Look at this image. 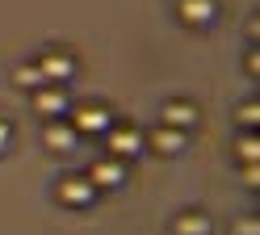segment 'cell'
Masks as SVG:
<instances>
[{"instance_id":"1","label":"cell","mask_w":260,"mask_h":235,"mask_svg":"<svg viewBox=\"0 0 260 235\" xmlns=\"http://www.w3.org/2000/svg\"><path fill=\"white\" fill-rule=\"evenodd\" d=\"M96 185L84 177V172H68V177H59L55 181V197L63 201V206H72V210H84V206H92L96 201Z\"/></svg>"},{"instance_id":"8","label":"cell","mask_w":260,"mask_h":235,"mask_svg":"<svg viewBox=\"0 0 260 235\" xmlns=\"http://www.w3.org/2000/svg\"><path fill=\"white\" fill-rule=\"evenodd\" d=\"M176 17L193 30H206L218 17V0H176Z\"/></svg>"},{"instance_id":"5","label":"cell","mask_w":260,"mask_h":235,"mask_svg":"<svg viewBox=\"0 0 260 235\" xmlns=\"http://www.w3.org/2000/svg\"><path fill=\"white\" fill-rule=\"evenodd\" d=\"M42 143H46V151H55V156H68V151H76L80 134H76V126L68 122V118H46Z\"/></svg>"},{"instance_id":"15","label":"cell","mask_w":260,"mask_h":235,"mask_svg":"<svg viewBox=\"0 0 260 235\" xmlns=\"http://www.w3.org/2000/svg\"><path fill=\"white\" fill-rule=\"evenodd\" d=\"M239 181L248 185V189H260V160H256V164H243V168H239Z\"/></svg>"},{"instance_id":"16","label":"cell","mask_w":260,"mask_h":235,"mask_svg":"<svg viewBox=\"0 0 260 235\" xmlns=\"http://www.w3.org/2000/svg\"><path fill=\"white\" fill-rule=\"evenodd\" d=\"M235 235H260V223H256V218H239V223H235Z\"/></svg>"},{"instance_id":"9","label":"cell","mask_w":260,"mask_h":235,"mask_svg":"<svg viewBox=\"0 0 260 235\" xmlns=\"http://www.w3.org/2000/svg\"><path fill=\"white\" fill-rule=\"evenodd\" d=\"M88 181L96 185V189H118V185H126V160H118V156L96 160L92 172H88Z\"/></svg>"},{"instance_id":"17","label":"cell","mask_w":260,"mask_h":235,"mask_svg":"<svg viewBox=\"0 0 260 235\" xmlns=\"http://www.w3.org/2000/svg\"><path fill=\"white\" fill-rule=\"evenodd\" d=\"M9 143H13V122L0 118V151H9Z\"/></svg>"},{"instance_id":"7","label":"cell","mask_w":260,"mask_h":235,"mask_svg":"<svg viewBox=\"0 0 260 235\" xmlns=\"http://www.w3.org/2000/svg\"><path fill=\"white\" fill-rule=\"evenodd\" d=\"M198 122H202V109L193 105V101H185V97H172V101H164V109H159V126L193 130Z\"/></svg>"},{"instance_id":"2","label":"cell","mask_w":260,"mask_h":235,"mask_svg":"<svg viewBox=\"0 0 260 235\" xmlns=\"http://www.w3.org/2000/svg\"><path fill=\"white\" fill-rule=\"evenodd\" d=\"M105 143H109V156L135 160V156H143V147H147V134H143L139 126H130V122H113L105 130Z\"/></svg>"},{"instance_id":"6","label":"cell","mask_w":260,"mask_h":235,"mask_svg":"<svg viewBox=\"0 0 260 235\" xmlns=\"http://www.w3.org/2000/svg\"><path fill=\"white\" fill-rule=\"evenodd\" d=\"M38 72L46 84H68L76 76V59H72V50H42L38 55Z\"/></svg>"},{"instance_id":"4","label":"cell","mask_w":260,"mask_h":235,"mask_svg":"<svg viewBox=\"0 0 260 235\" xmlns=\"http://www.w3.org/2000/svg\"><path fill=\"white\" fill-rule=\"evenodd\" d=\"M34 109L42 118H68L72 113V97L63 84H38L34 89Z\"/></svg>"},{"instance_id":"14","label":"cell","mask_w":260,"mask_h":235,"mask_svg":"<svg viewBox=\"0 0 260 235\" xmlns=\"http://www.w3.org/2000/svg\"><path fill=\"white\" fill-rule=\"evenodd\" d=\"M235 122H239L243 130H256V126H260V101H243V105L235 109Z\"/></svg>"},{"instance_id":"3","label":"cell","mask_w":260,"mask_h":235,"mask_svg":"<svg viewBox=\"0 0 260 235\" xmlns=\"http://www.w3.org/2000/svg\"><path fill=\"white\" fill-rule=\"evenodd\" d=\"M68 122L76 126V134H105L113 126V109L101 105V101H92V105H80Z\"/></svg>"},{"instance_id":"13","label":"cell","mask_w":260,"mask_h":235,"mask_svg":"<svg viewBox=\"0 0 260 235\" xmlns=\"http://www.w3.org/2000/svg\"><path fill=\"white\" fill-rule=\"evenodd\" d=\"M13 84L34 93L38 84H46V80H42V72H38V63H17V67H13Z\"/></svg>"},{"instance_id":"10","label":"cell","mask_w":260,"mask_h":235,"mask_svg":"<svg viewBox=\"0 0 260 235\" xmlns=\"http://www.w3.org/2000/svg\"><path fill=\"white\" fill-rule=\"evenodd\" d=\"M151 147L159 151V156H181V151H189V130H176V126H155Z\"/></svg>"},{"instance_id":"11","label":"cell","mask_w":260,"mask_h":235,"mask_svg":"<svg viewBox=\"0 0 260 235\" xmlns=\"http://www.w3.org/2000/svg\"><path fill=\"white\" fill-rule=\"evenodd\" d=\"M210 231H214V223L206 210H181L172 223V235H210Z\"/></svg>"},{"instance_id":"18","label":"cell","mask_w":260,"mask_h":235,"mask_svg":"<svg viewBox=\"0 0 260 235\" xmlns=\"http://www.w3.org/2000/svg\"><path fill=\"white\" fill-rule=\"evenodd\" d=\"M243 67H248V72H252V76L260 72V55H256V50H252V55H248V59H243Z\"/></svg>"},{"instance_id":"12","label":"cell","mask_w":260,"mask_h":235,"mask_svg":"<svg viewBox=\"0 0 260 235\" xmlns=\"http://www.w3.org/2000/svg\"><path fill=\"white\" fill-rule=\"evenodd\" d=\"M235 156H239V164H256V160H260V139H256V130H243L239 139H235Z\"/></svg>"}]
</instances>
